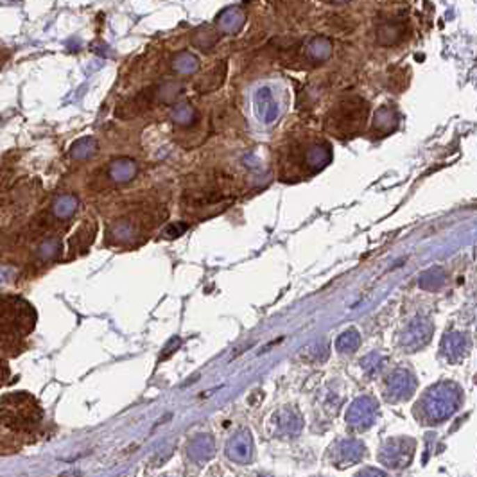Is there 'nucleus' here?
<instances>
[{"label": "nucleus", "mask_w": 477, "mask_h": 477, "mask_svg": "<svg viewBox=\"0 0 477 477\" xmlns=\"http://www.w3.org/2000/svg\"><path fill=\"white\" fill-rule=\"evenodd\" d=\"M246 15L239 8H228L218 18V27L226 34H235L239 29H243Z\"/></svg>", "instance_id": "f257e3e1"}, {"label": "nucleus", "mask_w": 477, "mask_h": 477, "mask_svg": "<svg viewBox=\"0 0 477 477\" xmlns=\"http://www.w3.org/2000/svg\"><path fill=\"white\" fill-rule=\"evenodd\" d=\"M197 58L196 56L188 54V52H184V54H179L178 58L175 60V68L178 70V72L181 74H191L194 72L197 68Z\"/></svg>", "instance_id": "7ed1b4c3"}, {"label": "nucleus", "mask_w": 477, "mask_h": 477, "mask_svg": "<svg viewBox=\"0 0 477 477\" xmlns=\"http://www.w3.org/2000/svg\"><path fill=\"white\" fill-rule=\"evenodd\" d=\"M309 56L314 58V60H327L328 56L332 54V45L330 42L325 38H316L309 43V49H307Z\"/></svg>", "instance_id": "f03ea898"}, {"label": "nucleus", "mask_w": 477, "mask_h": 477, "mask_svg": "<svg viewBox=\"0 0 477 477\" xmlns=\"http://www.w3.org/2000/svg\"><path fill=\"white\" fill-rule=\"evenodd\" d=\"M334 2H348V0H334Z\"/></svg>", "instance_id": "20e7f679"}, {"label": "nucleus", "mask_w": 477, "mask_h": 477, "mask_svg": "<svg viewBox=\"0 0 477 477\" xmlns=\"http://www.w3.org/2000/svg\"><path fill=\"white\" fill-rule=\"evenodd\" d=\"M17 2H18V0H17Z\"/></svg>", "instance_id": "39448f33"}]
</instances>
